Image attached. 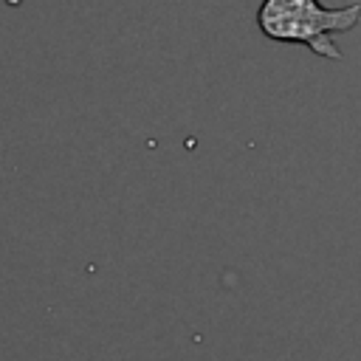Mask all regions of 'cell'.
I'll return each mask as SVG.
<instances>
[{"instance_id":"1","label":"cell","mask_w":361,"mask_h":361,"mask_svg":"<svg viewBox=\"0 0 361 361\" xmlns=\"http://www.w3.org/2000/svg\"><path fill=\"white\" fill-rule=\"evenodd\" d=\"M361 20V3L341 8H327L319 0H262L257 11V25L268 39L302 42L313 54L338 62L341 51L333 45L330 34L350 31Z\"/></svg>"}]
</instances>
